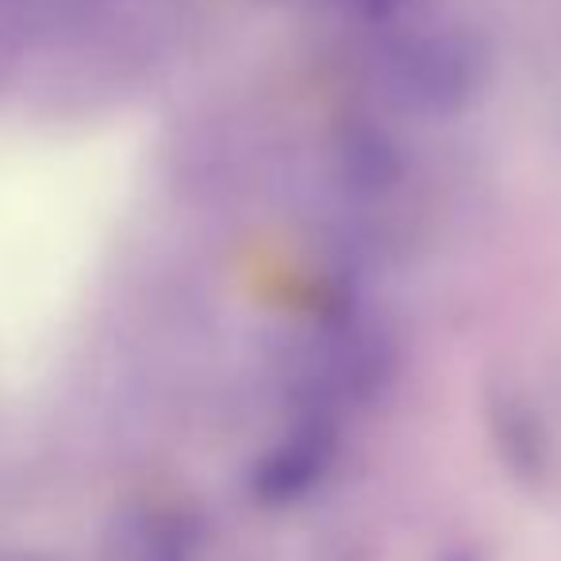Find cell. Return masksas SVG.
I'll use <instances>...</instances> for the list:
<instances>
[{
    "mask_svg": "<svg viewBox=\"0 0 561 561\" xmlns=\"http://www.w3.org/2000/svg\"><path fill=\"white\" fill-rule=\"evenodd\" d=\"M389 93L415 112H461L489 78L481 39L461 27H415L389 43L381 58Z\"/></svg>",
    "mask_w": 561,
    "mask_h": 561,
    "instance_id": "1",
    "label": "cell"
},
{
    "mask_svg": "<svg viewBox=\"0 0 561 561\" xmlns=\"http://www.w3.org/2000/svg\"><path fill=\"white\" fill-rule=\"evenodd\" d=\"M208 519L188 500H135L112 515L104 530V561H201L208 550Z\"/></svg>",
    "mask_w": 561,
    "mask_h": 561,
    "instance_id": "2",
    "label": "cell"
},
{
    "mask_svg": "<svg viewBox=\"0 0 561 561\" xmlns=\"http://www.w3.org/2000/svg\"><path fill=\"white\" fill-rule=\"evenodd\" d=\"M339 454V435L328 415H308L289 427L273 446L257 454L247 473L250 496L262 507H293L308 500L323 481Z\"/></svg>",
    "mask_w": 561,
    "mask_h": 561,
    "instance_id": "3",
    "label": "cell"
},
{
    "mask_svg": "<svg viewBox=\"0 0 561 561\" xmlns=\"http://www.w3.org/2000/svg\"><path fill=\"white\" fill-rule=\"evenodd\" d=\"M392 377V351L385 339L362 328L323 331L320 346L305 362V389L320 408L374 400ZM316 408V415H323Z\"/></svg>",
    "mask_w": 561,
    "mask_h": 561,
    "instance_id": "4",
    "label": "cell"
},
{
    "mask_svg": "<svg viewBox=\"0 0 561 561\" xmlns=\"http://www.w3.org/2000/svg\"><path fill=\"white\" fill-rule=\"evenodd\" d=\"M335 154H339L343 178L358 188H369V193L392 185L400 173V154H397V147H392V139L369 124L346 127V131L339 135Z\"/></svg>",
    "mask_w": 561,
    "mask_h": 561,
    "instance_id": "5",
    "label": "cell"
},
{
    "mask_svg": "<svg viewBox=\"0 0 561 561\" xmlns=\"http://www.w3.org/2000/svg\"><path fill=\"white\" fill-rule=\"evenodd\" d=\"M496 427H500V446H504L507 461L523 473H538L542 469V443H538V431L530 423V415L523 412L519 404H507L500 408L496 415Z\"/></svg>",
    "mask_w": 561,
    "mask_h": 561,
    "instance_id": "6",
    "label": "cell"
},
{
    "mask_svg": "<svg viewBox=\"0 0 561 561\" xmlns=\"http://www.w3.org/2000/svg\"><path fill=\"white\" fill-rule=\"evenodd\" d=\"M335 4H343V9H351V12H358V16L385 20V16H392V12L404 9L408 0H335Z\"/></svg>",
    "mask_w": 561,
    "mask_h": 561,
    "instance_id": "7",
    "label": "cell"
},
{
    "mask_svg": "<svg viewBox=\"0 0 561 561\" xmlns=\"http://www.w3.org/2000/svg\"><path fill=\"white\" fill-rule=\"evenodd\" d=\"M0 561H55L39 550H0Z\"/></svg>",
    "mask_w": 561,
    "mask_h": 561,
    "instance_id": "8",
    "label": "cell"
}]
</instances>
